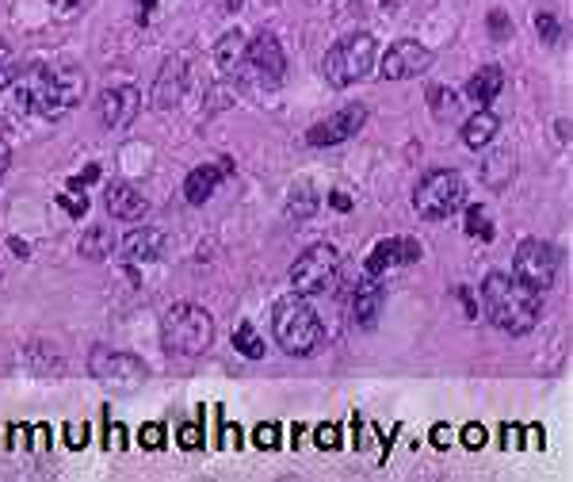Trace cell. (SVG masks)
<instances>
[{
    "label": "cell",
    "instance_id": "cell-1",
    "mask_svg": "<svg viewBox=\"0 0 573 482\" xmlns=\"http://www.w3.org/2000/svg\"><path fill=\"white\" fill-rule=\"evenodd\" d=\"M16 108L35 111L43 119H62L65 111L77 108L85 96V73L81 69H46L31 66L27 73H16Z\"/></svg>",
    "mask_w": 573,
    "mask_h": 482
},
{
    "label": "cell",
    "instance_id": "cell-2",
    "mask_svg": "<svg viewBox=\"0 0 573 482\" xmlns=\"http://www.w3.org/2000/svg\"><path fill=\"white\" fill-rule=\"evenodd\" d=\"M482 310H486V318L501 333L524 337V333H531V329L539 326L543 303H539V291L524 287L516 276L489 272L486 284H482Z\"/></svg>",
    "mask_w": 573,
    "mask_h": 482
},
{
    "label": "cell",
    "instance_id": "cell-3",
    "mask_svg": "<svg viewBox=\"0 0 573 482\" xmlns=\"http://www.w3.org/2000/svg\"><path fill=\"white\" fill-rule=\"evenodd\" d=\"M321 318L318 310L306 303V295H287L272 310V337L283 352L291 356H310L321 345Z\"/></svg>",
    "mask_w": 573,
    "mask_h": 482
},
{
    "label": "cell",
    "instance_id": "cell-4",
    "mask_svg": "<svg viewBox=\"0 0 573 482\" xmlns=\"http://www.w3.org/2000/svg\"><path fill=\"white\" fill-rule=\"evenodd\" d=\"M161 345L176 356H199L214 345V318L195 303H172L161 314Z\"/></svg>",
    "mask_w": 573,
    "mask_h": 482
},
{
    "label": "cell",
    "instance_id": "cell-5",
    "mask_svg": "<svg viewBox=\"0 0 573 482\" xmlns=\"http://www.w3.org/2000/svg\"><path fill=\"white\" fill-rule=\"evenodd\" d=\"M375 58H379L375 35L360 31V35H348V39H340L337 46L325 50L321 73H325V81L333 88H352V85H360L363 77L375 69Z\"/></svg>",
    "mask_w": 573,
    "mask_h": 482
},
{
    "label": "cell",
    "instance_id": "cell-6",
    "mask_svg": "<svg viewBox=\"0 0 573 482\" xmlns=\"http://www.w3.org/2000/svg\"><path fill=\"white\" fill-rule=\"evenodd\" d=\"M459 207H467V180L455 173V169H436L428 173L417 192H413V211L428 222L451 219Z\"/></svg>",
    "mask_w": 573,
    "mask_h": 482
},
{
    "label": "cell",
    "instance_id": "cell-7",
    "mask_svg": "<svg viewBox=\"0 0 573 482\" xmlns=\"http://www.w3.org/2000/svg\"><path fill=\"white\" fill-rule=\"evenodd\" d=\"M340 276V253L329 245V241H318L310 245L295 264H291V287L295 295H325L329 287L337 284Z\"/></svg>",
    "mask_w": 573,
    "mask_h": 482
},
{
    "label": "cell",
    "instance_id": "cell-8",
    "mask_svg": "<svg viewBox=\"0 0 573 482\" xmlns=\"http://www.w3.org/2000/svg\"><path fill=\"white\" fill-rule=\"evenodd\" d=\"M558 249H554L551 241H539V238H528L520 241V249H516V257H512V276L520 280L524 287L531 291H551L554 280H558Z\"/></svg>",
    "mask_w": 573,
    "mask_h": 482
},
{
    "label": "cell",
    "instance_id": "cell-9",
    "mask_svg": "<svg viewBox=\"0 0 573 482\" xmlns=\"http://www.w3.org/2000/svg\"><path fill=\"white\" fill-rule=\"evenodd\" d=\"M241 77H249L256 88H276L287 77V54L279 46L276 35H256L253 43L245 46V69Z\"/></svg>",
    "mask_w": 573,
    "mask_h": 482
},
{
    "label": "cell",
    "instance_id": "cell-10",
    "mask_svg": "<svg viewBox=\"0 0 573 482\" xmlns=\"http://www.w3.org/2000/svg\"><path fill=\"white\" fill-rule=\"evenodd\" d=\"M428 66H432V50L425 43H417V39H402L382 54L379 73L386 81H413V77L428 73Z\"/></svg>",
    "mask_w": 573,
    "mask_h": 482
},
{
    "label": "cell",
    "instance_id": "cell-11",
    "mask_svg": "<svg viewBox=\"0 0 573 482\" xmlns=\"http://www.w3.org/2000/svg\"><path fill=\"white\" fill-rule=\"evenodd\" d=\"M96 108H100V123L107 131H127L134 123V115L142 111V92L134 85H111L100 92Z\"/></svg>",
    "mask_w": 573,
    "mask_h": 482
},
{
    "label": "cell",
    "instance_id": "cell-12",
    "mask_svg": "<svg viewBox=\"0 0 573 482\" xmlns=\"http://www.w3.org/2000/svg\"><path fill=\"white\" fill-rule=\"evenodd\" d=\"M88 372L107 383H142L146 379V364L130 352H111L107 345H96L88 356Z\"/></svg>",
    "mask_w": 573,
    "mask_h": 482
},
{
    "label": "cell",
    "instance_id": "cell-13",
    "mask_svg": "<svg viewBox=\"0 0 573 482\" xmlns=\"http://www.w3.org/2000/svg\"><path fill=\"white\" fill-rule=\"evenodd\" d=\"M363 123H367V108H363V104H348V108H340L337 115H329L325 123H318L314 131L306 134V142H310V146H340V142L356 138V134L363 131Z\"/></svg>",
    "mask_w": 573,
    "mask_h": 482
},
{
    "label": "cell",
    "instance_id": "cell-14",
    "mask_svg": "<svg viewBox=\"0 0 573 482\" xmlns=\"http://www.w3.org/2000/svg\"><path fill=\"white\" fill-rule=\"evenodd\" d=\"M413 261H421V241L386 238L367 253V261H363V276H375V280H379L386 268H394V264H413Z\"/></svg>",
    "mask_w": 573,
    "mask_h": 482
},
{
    "label": "cell",
    "instance_id": "cell-15",
    "mask_svg": "<svg viewBox=\"0 0 573 482\" xmlns=\"http://www.w3.org/2000/svg\"><path fill=\"white\" fill-rule=\"evenodd\" d=\"M184 88H188V62L184 58H169L157 81H153V92H149V104L157 111H169L184 100Z\"/></svg>",
    "mask_w": 573,
    "mask_h": 482
},
{
    "label": "cell",
    "instance_id": "cell-16",
    "mask_svg": "<svg viewBox=\"0 0 573 482\" xmlns=\"http://www.w3.org/2000/svg\"><path fill=\"white\" fill-rule=\"evenodd\" d=\"M230 173H234V161H226V157H222L218 165H214V161H207V165L191 169L188 180H184V199H188L191 207H203V203L218 192V184H222Z\"/></svg>",
    "mask_w": 573,
    "mask_h": 482
},
{
    "label": "cell",
    "instance_id": "cell-17",
    "mask_svg": "<svg viewBox=\"0 0 573 482\" xmlns=\"http://www.w3.org/2000/svg\"><path fill=\"white\" fill-rule=\"evenodd\" d=\"M165 230L157 226H142V230H130L123 245H119V257L127 264H146V261H157L165 253Z\"/></svg>",
    "mask_w": 573,
    "mask_h": 482
},
{
    "label": "cell",
    "instance_id": "cell-18",
    "mask_svg": "<svg viewBox=\"0 0 573 482\" xmlns=\"http://www.w3.org/2000/svg\"><path fill=\"white\" fill-rule=\"evenodd\" d=\"M382 307H386V287H382L375 276H363V284L356 287V295H352V322L360 329H371L379 322Z\"/></svg>",
    "mask_w": 573,
    "mask_h": 482
},
{
    "label": "cell",
    "instance_id": "cell-19",
    "mask_svg": "<svg viewBox=\"0 0 573 482\" xmlns=\"http://www.w3.org/2000/svg\"><path fill=\"white\" fill-rule=\"evenodd\" d=\"M104 203H107V215L119 222H138V219H146V211H149L146 196H142L138 188H130V184H111L104 192Z\"/></svg>",
    "mask_w": 573,
    "mask_h": 482
},
{
    "label": "cell",
    "instance_id": "cell-20",
    "mask_svg": "<svg viewBox=\"0 0 573 482\" xmlns=\"http://www.w3.org/2000/svg\"><path fill=\"white\" fill-rule=\"evenodd\" d=\"M245 35L241 31H230V35H222L218 46H214V62H218V73L222 77H241V69H245Z\"/></svg>",
    "mask_w": 573,
    "mask_h": 482
},
{
    "label": "cell",
    "instance_id": "cell-21",
    "mask_svg": "<svg viewBox=\"0 0 573 482\" xmlns=\"http://www.w3.org/2000/svg\"><path fill=\"white\" fill-rule=\"evenodd\" d=\"M497 131H501V119L489 108H478L467 123H463V142H467L470 150H486L489 142L497 138Z\"/></svg>",
    "mask_w": 573,
    "mask_h": 482
},
{
    "label": "cell",
    "instance_id": "cell-22",
    "mask_svg": "<svg viewBox=\"0 0 573 482\" xmlns=\"http://www.w3.org/2000/svg\"><path fill=\"white\" fill-rule=\"evenodd\" d=\"M501 88H505V73H501V66H482L467 81V96L478 104V108H486L489 100H497Z\"/></svg>",
    "mask_w": 573,
    "mask_h": 482
},
{
    "label": "cell",
    "instance_id": "cell-23",
    "mask_svg": "<svg viewBox=\"0 0 573 482\" xmlns=\"http://www.w3.org/2000/svg\"><path fill=\"white\" fill-rule=\"evenodd\" d=\"M81 257L85 261H107L111 253H115V234H111V226L104 222H96V226H88L85 234H81Z\"/></svg>",
    "mask_w": 573,
    "mask_h": 482
},
{
    "label": "cell",
    "instance_id": "cell-24",
    "mask_svg": "<svg viewBox=\"0 0 573 482\" xmlns=\"http://www.w3.org/2000/svg\"><path fill=\"white\" fill-rule=\"evenodd\" d=\"M516 157H512V150L509 146H497V150H489V157L482 161V180H486L489 188H505L512 180V165Z\"/></svg>",
    "mask_w": 573,
    "mask_h": 482
},
{
    "label": "cell",
    "instance_id": "cell-25",
    "mask_svg": "<svg viewBox=\"0 0 573 482\" xmlns=\"http://www.w3.org/2000/svg\"><path fill=\"white\" fill-rule=\"evenodd\" d=\"M318 192L310 188V184H295L291 188V196H287V203H283V211H287V219H295V222H306V219H314V211H318Z\"/></svg>",
    "mask_w": 573,
    "mask_h": 482
},
{
    "label": "cell",
    "instance_id": "cell-26",
    "mask_svg": "<svg viewBox=\"0 0 573 482\" xmlns=\"http://www.w3.org/2000/svg\"><path fill=\"white\" fill-rule=\"evenodd\" d=\"M428 108H432V119L436 123H451L459 115V96L444 85H432L428 88Z\"/></svg>",
    "mask_w": 573,
    "mask_h": 482
},
{
    "label": "cell",
    "instance_id": "cell-27",
    "mask_svg": "<svg viewBox=\"0 0 573 482\" xmlns=\"http://www.w3.org/2000/svg\"><path fill=\"white\" fill-rule=\"evenodd\" d=\"M234 349L241 352V356H249V360H260V356H264V341L256 337L253 322H241V326L234 329Z\"/></svg>",
    "mask_w": 573,
    "mask_h": 482
},
{
    "label": "cell",
    "instance_id": "cell-28",
    "mask_svg": "<svg viewBox=\"0 0 573 482\" xmlns=\"http://www.w3.org/2000/svg\"><path fill=\"white\" fill-rule=\"evenodd\" d=\"M467 234L478 241H493V222L486 207H467Z\"/></svg>",
    "mask_w": 573,
    "mask_h": 482
},
{
    "label": "cell",
    "instance_id": "cell-29",
    "mask_svg": "<svg viewBox=\"0 0 573 482\" xmlns=\"http://www.w3.org/2000/svg\"><path fill=\"white\" fill-rule=\"evenodd\" d=\"M16 73H20V62H16V50L0 39V92L4 88H12V81H16Z\"/></svg>",
    "mask_w": 573,
    "mask_h": 482
},
{
    "label": "cell",
    "instance_id": "cell-30",
    "mask_svg": "<svg viewBox=\"0 0 573 482\" xmlns=\"http://www.w3.org/2000/svg\"><path fill=\"white\" fill-rule=\"evenodd\" d=\"M489 35H493L497 43H501V39H512V20L501 12V8H493V12H489Z\"/></svg>",
    "mask_w": 573,
    "mask_h": 482
},
{
    "label": "cell",
    "instance_id": "cell-31",
    "mask_svg": "<svg viewBox=\"0 0 573 482\" xmlns=\"http://www.w3.org/2000/svg\"><path fill=\"white\" fill-rule=\"evenodd\" d=\"M535 31H539L543 43H554V39H558V20H554L551 12H539V16H535Z\"/></svg>",
    "mask_w": 573,
    "mask_h": 482
},
{
    "label": "cell",
    "instance_id": "cell-32",
    "mask_svg": "<svg viewBox=\"0 0 573 482\" xmlns=\"http://www.w3.org/2000/svg\"><path fill=\"white\" fill-rule=\"evenodd\" d=\"M256 444H260V448H276V425H264V429L256 433Z\"/></svg>",
    "mask_w": 573,
    "mask_h": 482
},
{
    "label": "cell",
    "instance_id": "cell-33",
    "mask_svg": "<svg viewBox=\"0 0 573 482\" xmlns=\"http://www.w3.org/2000/svg\"><path fill=\"white\" fill-rule=\"evenodd\" d=\"M96 176H100V169H96V165H92V169H88L85 176H77V180H69V188H73V192H81V188H85V184H92V180H96Z\"/></svg>",
    "mask_w": 573,
    "mask_h": 482
},
{
    "label": "cell",
    "instance_id": "cell-34",
    "mask_svg": "<svg viewBox=\"0 0 573 482\" xmlns=\"http://www.w3.org/2000/svg\"><path fill=\"white\" fill-rule=\"evenodd\" d=\"M8 169H12V150H8V142H0V180L8 176Z\"/></svg>",
    "mask_w": 573,
    "mask_h": 482
},
{
    "label": "cell",
    "instance_id": "cell-35",
    "mask_svg": "<svg viewBox=\"0 0 573 482\" xmlns=\"http://www.w3.org/2000/svg\"><path fill=\"white\" fill-rule=\"evenodd\" d=\"M142 437H146L149 448H161V429H157V425H146V433H142Z\"/></svg>",
    "mask_w": 573,
    "mask_h": 482
},
{
    "label": "cell",
    "instance_id": "cell-36",
    "mask_svg": "<svg viewBox=\"0 0 573 482\" xmlns=\"http://www.w3.org/2000/svg\"><path fill=\"white\" fill-rule=\"evenodd\" d=\"M329 203H333L337 211H348V207H352V199H348V196H340V192H337V196H329Z\"/></svg>",
    "mask_w": 573,
    "mask_h": 482
},
{
    "label": "cell",
    "instance_id": "cell-37",
    "mask_svg": "<svg viewBox=\"0 0 573 482\" xmlns=\"http://www.w3.org/2000/svg\"><path fill=\"white\" fill-rule=\"evenodd\" d=\"M50 4H54V8H65V12H69V8H81V0H50Z\"/></svg>",
    "mask_w": 573,
    "mask_h": 482
},
{
    "label": "cell",
    "instance_id": "cell-38",
    "mask_svg": "<svg viewBox=\"0 0 573 482\" xmlns=\"http://www.w3.org/2000/svg\"><path fill=\"white\" fill-rule=\"evenodd\" d=\"M241 4H245V0H226V8H230V12H237Z\"/></svg>",
    "mask_w": 573,
    "mask_h": 482
}]
</instances>
